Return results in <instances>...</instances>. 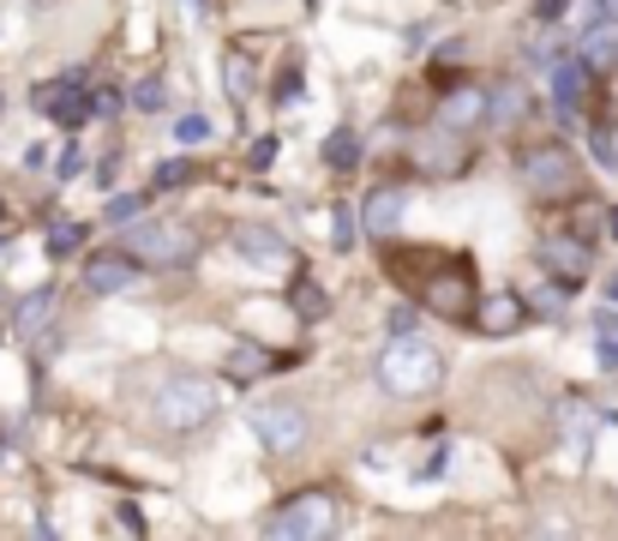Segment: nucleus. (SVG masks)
Segmentation results:
<instances>
[{
  "mask_svg": "<svg viewBox=\"0 0 618 541\" xmlns=\"http://www.w3.org/2000/svg\"><path fill=\"white\" fill-rule=\"evenodd\" d=\"M438 379H445V361H438L433 343H421L415 331L391 338L385 361H378V385L396 391V398H426V391H438Z\"/></svg>",
  "mask_w": 618,
  "mask_h": 541,
  "instance_id": "nucleus-1",
  "label": "nucleus"
},
{
  "mask_svg": "<svg viewBox=\"0 0 618 541\" xmlns=\"http://www.w3.org/2000/svg\"><path fill=\"white\" fill-rule=\"evenodd\" d=\"M211 409H216V385L211 379H199V373H174L156 385V398H151V415H156V428H169V433H193L211 421Z\"/></svg>",
  "mask_w": 618,
  "mask_h": 541,
  "instance_id": "nucleus-2",
  "label": "nucleus"
},
{
  "mask_svg": "<svg viewBox=\"0 0 618 541\" xmlns=\"http://www.w3.org/2000/svg\"><path fill=\"white\" fill-rule=\"evenodd\" d=\"M331 530H336V500L325 488L294 493V500H283L264 518V535H276V541H313V535H331Z\"/></svg>",
  "mask_w": 618,
  "mask_h": 541,
  "instance_id": "nucleus-3",
  "label": "nucleus"
},
{
  "mask_svg": "<svg viewBox=\"0 0 618 541\" xmlns=\"http://www.w3.org/2000/svg\"><path fill=\"white\" fill-rule=\"evenodd\" d=\"M523 181L540 199H570L582 187V169L565 144H535V151H523Z\"/></svg>",
  "mask_w": 618,
  "mask_h": 541,
  "instance_id": "nucleus-4",
  "label": "nucleus"
},
{
  "mask_svg": "<svg viewBox=\"0 0 618 541\" xmlns=\"http://www.w3.org/2000/svg\"><path fill=\"white\" fill-rule=\"evenodd\" d=\"M421 295L433 313H445V319H468V313H480V295H475V271H468V259H450L445 271H433L421 283Z\"/></svg>",
  "mask_w": 618,
  "mask_h": 541,
  "instance_id": "nucleus-5",
  "label": "nucleus"
},
{
  "mask_svg": "<svg viewBox=\"0 0 618 541\" xmlns=\"http://www.w3.org/2000/svg\"><path fill=\"white\" fill-rule=\"evenodd\" d=\"M126 253L132 259H151V266H193L199 241L186 229H169V223H144L126 236Z\"/></svg>",
  "mask_w": 618,
  "mask_h": 541,
  "instance_id": "nucleus-6",
  "label": "nucleus"
},
{
  "mask_svg": "<svg viewBox=\"0 0 618 541\" xmlns=\"http://www.w3.org/2000/svg\"><path fill=\"white\" fill-rule=\"evenodd\" d=\"M246 421H253V433L276 451V458L306 440V415H301V403H253V409H246Z\"/></svg>",
  "mask_w": 618,
  "mask_h": 541,
  "instance_id": "nucleus-7",
  "label": "nucleus"
},
{
  "mask_svg": "<svg viewBox=\"0 0 618 541\" xmlns=\"http://www.w3.org/2000/svg\"><path fill=\"white\" fill-rule=\"evenodd\" d=\"M540 266H547L558 283H582L588 266H595V247H588V236H547L540 241Z\"/></svg>",
  "mask_w": 618,
  "mask_h": 541,
  "instance_id": "nucleus-8",
  "label": "nucleus"
},
{
  "mask_svg": "<svg viewBox=\"0 0 618 541\" xmlns=\"http://www.w3.org/2000/svg\"><path fill=\"white\" fill-rule=\"evenodd\" d=\"M234 253L253 259V266H264V271L288 266V241L276 236V229H264V223H241V229H234Z\"/></svg>",
  "mask_w": 618,
  "mask_h": 541,
  "instance_id": "nucleus-9",
  "label": "nucleus"
},
{
  "mask_svg": "<svg viewBox=\"0 0 618 541\" xmlns=\"http://www.w3.org/2000/svg\"><path fill=\"white\" fill-rule=\"evenodd\" d=\"M463 163H468V151L450 139V127H438V133H426L415 144V169L426 174H463Z\"/></svg>",
  "mask_w": 618,
  "mask_h": 541,
  "instance_id": "nucleus-10",
  "label": "nucleus"
},
{
  "mask_svg": "<svg viewBox=\"0 0 618 541\" xmlns=\"http://www.w3.org/2000/svg\"><path fill=\"white\" fill-rule=\"evenodd\" d=\"M403 187H378L373 199L361 204V223H366V236H378V241H391L396 229H403Z\"/></svg>",
  "mask_w": 618,
  "mask_h": 541,
  "instance_id": "nucleus-11",
  "label": "nucleus"
},
{
  "mask_svg": "<svg viewBox=\"0 0 618 541\" xmlns=\"http://www.w3.org/2000/svg\"><path fill=\"white\" fill-rule=\"evenodd\" d=\"M480 114H493V97L475 91V84H456L445 91V109H438V127H450V133H463V127H475Z\"/></svg>",
  "mask_w": 618,
  "mask_h": 541,
  "instance_id": "nucleus-12",
  "label": "nucleus"
},
{
  "mask_svg": "<svg viewBox=\"0 0 618 541\" xmlns=\"http://www.w3.org/2000/svg\"><path fill=\"white\" fill-rule=\"evenodd\" d=\"M84 283H91L97 295H121V289L139 283V266H132V253H102L84 266Z\"/></svg>",
  "mask_w": 618,
  "mask_h": 541,
  "instance_id": "nucleus-13",
  "label": "nucleus"
},
{
  "mask_svg": "<svg viewBox=\"0 0 618 541\" xmlns=\"http://www.w3.org/2000/svg\"><path fill=\"white\" fill-rule=\"evenodd\" d=\"M582 72H588V61H553V97H558V114H565V121H577Z\"/></svg>",
  "mask_w": 618,
  "mask_h": 541,
  "instance_id": "nucleus-14",
  "label": "nucleus"
},
{
  "mask_svg": "<svg viewBox=\"0 0 618 541\" xmlns=\"http://www.w3.org/2000/svg\"><path fill=\"white\" fill-rule=\"evenodd\" d=\"M276 368H288V355H271V349H259V343L229 349V379H264Z\"/></svg>",
  "mask_w": 618,
  "mask_h": 541,
  "instance_id": "nucleus-15",
  "label": "nucleus"
},
{
  "mask_svg": "<svg viewBox=\"0 0 618 541\" xmlns=\"http://www.w3.org/2000/svg\"><path fill=\"white\" fill-rule=\"evenodd\" d=\"M517 325H523V301H517V295L480 301V331H487V338H510Z\"/></svg>",
  "mask_w": 618,
  "mask_h": 541,
  "instance_id": "nucleus-16",
  "label": "nucleus"
},
{
  "mask_svg": "<svg viewBox=\"0 0 618 541\" xmlns=\"http://www.w3.org/2000/svg\"><path fill=\"white\" fill-rule=\"evenodd\" d=\"M582 61H588V72H618V31H588Z\"/></svg>",
  "mask_w": 618,
  "mask_h": 541,
  "instance_id": "nucleus-17",
  "label": "nucleus"
},
{
  "mask_svg": "<svg viewBox=\"0 0 618 541\" xmlns=\"http://www.w3.org/2000/svg\"><path fill=\"white\" fill-rule=\"evenodd\" d=\"M288 301H294V313H301V319H325V313H331L325 289H318V283H313V277H294Z\"/></svg>",
  "mask_w": 618,
  "mask_h": 541,
  "instance_id": "nucleus-18",
  "label": "nucleus"
},
{
  "mask_svg": "<svg viewBox=\"0 0 618 541\" xmlns=\"http://www.w3.org/2000/svg\"><path fill=\"white\" fill-rule=\"evenodd\" d=\"M49 307H54V295H49V289H37V295H24V301H19V319H12V325H19L24 338H31V331H42Z\"/></svg>",
  "mask_w": 618,
  "mask_h": 541,
  "instance_id": "nucleus-19",
  "label": "nucleus"
},
{
  "mask_svg": "<svg viewBox=\"0 0 618 541\" xmlns=\"http://www.w3.org/2000/svg\"><path fill=\"white\" fill-rule=\"evenodd\" d=\"M355 157H361V139L348 133V127H336V133L325 139V163L331 169H355Z\"/></svg>",
  "mask_w": 618,
  "mask_h": 541,
  "instance_id": "nucleus-20",
  "label": "nucleus"
},
{
  "mask_svg": "<svg viewBox=\"0 0 618 541\" xmlns=\"http://www.w3.org/2000/svg\"><path fill=\"white\" fill-rule=\"evenodd\" d=\"M331 217H336V223H331V241H336V247H343V253H348V247L361 241V229H366V223H361V211H348V204H336Z\"/></svg>",
  "mask_w": 618,
  "mask_h": 541,
  "instance_id": "nucleus-21",
  "label": "nucleus"
},
{
  "mask_svg": "<svg viewBox=\"0 0 618 541\" xmlns=\"http://www.w3.org/2000/svg\"><path fill=\"white\" fill-rule=\"evenodd\" d=\"M193 181V163L186 157H169V163H156V193H169V187H186Z\"/></svg>",
  "mask_w": 618,
  "mask_h": 541,
  "instance_id": "nucleus-22",
  "label": "nucleus"
},
{
  "mask_svg": "<svg viewBox=\"0 0 618 541\" xmlns=\"http://www.w3.org/2000/svg\"><path fill=\"white\" fill-rule=\"evenodd\" d=\"M79 241H84L79 223H54V229H49V253H54V259H61V253H79Z\"/></svg>",
  "mask_w": 618,
  "mask_h": 541,
  "instance_id": "nucleus-23",
  "label": "nucleus"
},
{
  "mask_svg": "<svg viewBox=\"0 0 618 541\" xmlns=\"http://www.w3.org/2000/svg\"><path fill=\"white\" fill-rule=\"evenodd\" d=\"M588 144H595V157L607 169H618V127H595V133H588Z\"/></svg>",
  "mask_w": 618,
  "mask_h": 541,
  "instance_id": "nucleus-24",
  "label": "nucleus"
},
{
  "mask_svg": "<svg viewBox=\"0 0 618 541\" xmlns=\"http://www.w3.org/2000/svg\"><path fill=\"white\" fill-rule=\"evenodd\" d=\"M523 109H528V102H523V91H517V84H505V91L493 97V121H517Z\"/></svg>",
  "mask_w": 618,
  "mask_h": 541,
  "instance_id": "nucleus-25",
  "label": "nucleus"
},
{
  "mask_svg": "<svg viewBox=\"0 0 618 541\" xmlns=\"http://www.w3.org/2000/svg\"><path fill=\"white\" fill-rule=\"evenodd\" d=\"M174 139H181V144H204V139H211V121H204V114H181V121H174Z\"/></svg>",
  "mask_w": 618,
  "mask_h": 541,
  "instance_id": "nucleus-26",
  "label": "nucleus"
},
{
  "mask_svg": "<svg viewBox=\"0 0 618 541\" xmlns=\"http://www.w3.org/2000/svg\"><path fill=\"white\" fill-rule=\"evenodd\" d=\"M132 102H139V109H151V114H156V109H163V102H169V84H163V79H144L139 91H132Z\"/></svg>",
  "mask_w": 618,
  "mask_h": 541,
  "instance_id": "nucleus-27",
  "label": "nucleus"
},
{
  "mask_svg": "<svg viewBox=\"0 0 618 541\" xmlns=\"http://www.w3.org/2000/svg\"><path fill=\"white\" fill-rule=\"evenodd\" d=\"M139 211H144L139 193H114V199H109V223H132Z\"/></svg>",
  "mask_w": 618,
  "mask_h": 541,
  "instance_id": "nucleus-28",
  "label": "nucleus"
},
{
  "mask_svg": "<svg viewBox=\"0 0 618 541\" xmlns=\"http://www.w3.org/2000/svg\"><path fill=\"white\" fill-rule=\"evenodd\" d=\"M385 331H391V338H408V331H415V307H391Z\"/></svg>",
  "mask_w": 618,
  "mask_h": 541,
  "instance_id": "nucleus-29",
  "label": "nucleus"
},
{
  "mask_svg": "<svg viewBox=\"0 0 618 541\" xmlns=\"http://www.w3.org/2000/svg\"><path fill=\"white\" fill-rule=\"evenodd\" d=\"M565 289H570V283H540V289H535V307L558 313V307H565Z\"/></svg>",
  "mask_w": 618,
  "mask_h": 541,
  "instance_id": "nucleus-30",
  "label": "nucleus"
},
{
  "mask_svg": "<svg viewBox=\"0 0 618 541\" xmlns=\"http://www.w3.org/2000/svg\"><path fill=\"white\" fill-rule=\"evenodd\" d=\"M229 97L246 102V67H241V54H229Z\"/></svg>",
  "mask_w": 618,
  "mask_h": 541,
  "instance_id": "nucleus-31",
  "label": "nucleus"
},
{
  "mask_svg": "<svg viewBox=\"0 0 618 541\" xmlns=\"http://www.w3.org/2000/svg\"><path fill=\"white\" fill-rule=\"evenodd\" d=\"M294 91H301V67L283 72V84H276V102H294Z\"/></svg>",
  "mask_w": 618,
  "mask_h": 541,
  "instance_id": "nucleus-32",
  "label": "nucleus"
},
{
  "mask_svg": "<svg viewBox=\"0 0 618 541\" xmlns=\"http://www.w3.org/2000/svg\"><path fill=\"white\" fill-rule=\"evenodd\" d=\"M276 163V139H259L253 144V169H271Z\"/></svg>",
  "mask_w": 618,
  "mask_h": 541,
  "instance_id": "nucleus-33",
  "label": "nucleus"
},
{
  "mask_svg": "<svg viewBox=\"0 0 618 541\" xmlns=\"http://www.w3.org/2000/svg\"><path fill=\"white\" fill-rule=\"evenodd\" d=\"M79 169H84V157H79V151H61V163H54V174H61V181H72Z\"/></svg>",
  "mask_w": 618,
  "mask_h": 541,
  "instance_id": "nucleus-34",
  "label": "nucleus"
},
{
  "mask_svg": "<svg viewBox=\"0 0 618 541\" xmlns=\"http://www.w3.org/2000/svg\"><path fill=\"white\" fill-rule=\"evenodd\" d=\"M565 7H570V0H535V19H540V24H553Z\"/></svg>",
  "mask_w": 618,
  "mask_h": 541,
  "instance_id": "nucleus-35",
  "label": "nucleus"
},
{
  "mask_svg": "<svg viewBox=\"0 0 618 541\" xmlns=\"http://www.w3.org/2000/svg\"><path fill=\"white\" fill-rule=\"evenodd\" d=\"M445 470H450V451H433V463H426V470H421V481H438Z\"/></svg>",
  "mask_w": 618,
  "mask_h": 541,
  "instance_id": "nucleus-36",
  "label": "nucleus"
},
{
  "mask_svg": "<svg viewBox=\"0 0 618 541\" xmlns=\"http://www.w3.org/2000/svg\"><path fill=\"white\" fill-rule=\"evenodd\" d=\"M600 19H607V24H618V0H600Z\"/></svg>",
  "mask_w": 618,
  "mask_h": 541,
  "instance_id": "nucleus-37",
  "label": "nucleus"
},
{
  "mask_svg": "<svg viewBox=\"0 0 618 541\" xmlns=\"http://www.w3.org/2000/svg\"><path fill=\"white\" fill-rule=\"evenodd\" d=\"M607 229H612V236H618V204H612V211H607Z\"/></svg>",
  "mask_w": 618,
  "mask_h": 541,
  "instance_id": "nucleus-38",
  "label": "nucleus"
},
{
  "mask_svg": "<svg viewBox=\"0 0 618 541\" xmlns=\"http://www.w3.org/2000/svg\"><path fill=\"white\" fill-rule=\"evenodd\" d=\"M612 301H618V277H612Z\"/></svg>",
  "mask_w": 618,
  "mask_h": 541,
  "instance_id": "nucleus-39",
  "label": "nucleus"
},
{
  "mask_svg": "<svg viewBox=\"0 0 618 541\" xmlns=\"http://www.w3.org/2000/svg\"><path fill=\"white\" fill-rule=\"evenodd\" d=\"M0 223H7V204H0Z\"/></svg>",
  "mask_w": 618,
  "mask_h": 541,
  "instance_id": "nucleus-40",
  "label": "nucleus"
}]
</instances>
